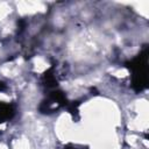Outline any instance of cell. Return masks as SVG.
Segmentation results:
<instances>
[{"instance_id": "obj_1", "label": "cell", "mask_w": 149, "mask_h": 149, "mask_svg": "<svg viewBox=\"0 0 149 149\" xmlns=\"http://www.w3.org/2000/svg\"><path fill=\"white\" fill-rule=\"evenodd\" d=\"M132 72V87L135 92H141L148 86V47L133 59L125 64Z\"/></svg>"}, {"instance_id": "obj_2", "label": "cell", "mask_w": 149, "mask_h": 149, "mask_svg": "<svg viewBox=\"0 0 149 149\" xmlns=\"http://www.w3.org/2000/svg\"><path fill=\"white\" fill-rule=\"evenodd\" d=\"M42 81H43V85L49 91L57 88V79H56V76L54 73V66H51L49 70H47L44 72L43 78H42Z\"/></svg>"}, {"instance_id": "obj_3", "label": "cell", "mask_w": 149, "mask_h": 149, "mask_svg": "<svg viewBox=\"0 0 149 149\" xmlns=\"http://www.w3.org/2000/svg\"><path fill=\"white\" fill-rule=\"evenodd\" d=\"M15 114V108L12 104L0 102V123L10 120Z\"/></svg>"}, {"instance_id": "obj_4", "label": "cell", "mask_w": 149, "mask_h": 149, "mask_svg": "<svg viewBox=\"0 0 149 149\" xmlns=\"http://www.w3.org/2000/svg\"><path fill=\"white\" fill-rule=\"evenodd\" d=\"M64 149H77V148H76L73 144H68V146L64 147Z\"/></svg>"}]
</instances>
